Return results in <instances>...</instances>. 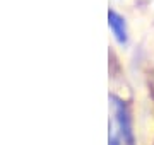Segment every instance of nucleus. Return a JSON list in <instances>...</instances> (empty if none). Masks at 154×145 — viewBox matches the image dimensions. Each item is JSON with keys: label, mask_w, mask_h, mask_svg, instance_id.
I'll list each match as a JSON object with an SVG mask.
<instances>
[{"label": "nucleus", "mask_w": 154, "mask_h": 145, "mask_svg": "<svg viewBox=\"0 0 154 145\" xmlns=\"http://www.w3.org/2000/svg\"><path fill=\"white\" fill-rule=\"evenodd\" d=\"M113 101V109H115V121L118 126V137L123 145H135L134 137V126H132V116L128 111V106L123 99L118 96H111Z\"/></svg>", "instance_id": "nucleus-1"}, {"label": "nucleus", "mask_w": 154, "mask_h": 145, "mask_svg": "<svg viewBox=\"0 0 154 145\" xmlns=\"http://www.w3.org/2000/svg\"><path fill=\"white\" fill-rule=\"evenodd\" d=\"M108 26H110L111 33L120 45L128 43V29H127L125 17L120 16L115 9H108Z\"/></svg>", "instance_id": "nucleus-2"}, {"label": "nucleus", "mask_w": 154, "mask_h": 145, "mask_svg": "<svg viewBox=\"0 0 154 145\" xmlns=\"http://www.w3.org/2000/svg\"><path fill=\"white\" fill-rule=\"evenodd\" d=\"M108 145H123V144H122L120 137H118V135H115L113 132H111L110 137H108Z\"/></svg>", "instance_id": "nucleus-3"}]
</instances>
